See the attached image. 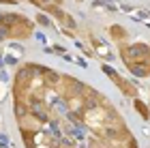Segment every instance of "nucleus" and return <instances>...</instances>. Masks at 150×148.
Masks as SVG:
<instances>
[{
	"mask_svg": "<svg viewBox=\"0 0 150 148\" xmlns=\"http://www.w3.org/2000/svg\"><path fill=\"white\" fill-rule=\"evenodd\" d=\"M120 56L125 60L127 69L135 73L139 77L150 75V47L144 43H135V45H122Z\"/></svg>",
	"mask_w": 150,
	"mask_h": 148,
	"instance_id": "f257e3e1",
	"label": "nucleus"
},
{
	"mask_svg": "<svg viewBox=\"0 0 150 148\" xmlns=\"http://www.w3.org/2000/svg\"><path fill=\"white\" fill-rule=\"evenodd\" d=\"M110 35H112V39H114V41H125V39H127V30L125 28H122V26H118V24H114L112 26V28H110Z\"/></svg>",
	"mask_w": 150,
	"mask_h": 148,
	"instance_id": "7ed1b4c3",
	"label": "nucleus"
},
{
	"mask_svg": "<svg viewBox=\"0 0 150 148\" xmlns=\"http://www.w3.org/2000/svg\"><path fill=\"white\" fill-rule=\"evenodd\" d=\"M37 22H39V24H43V26H50V19H47L45 15H41V13H39V17H37Z\"/></svg>",
	"mask_w": 150,
	"mask_h": 148,
	"instance_id": "39448f33",
	"label": "nucleus"
},
{
	"mask_svg": "<svg viewBox=\"0 0 150 148\" xmlns=\"http://www.w3.org/2000/svg\"><path fill=\"white\" fill-rule=\"evenodd\" d=\"M103 71L107 73V75H110V79H112V82H114L116 86H118V88H120L122 92H125L127 97H133V99L137 97V88H135L133 84H129L127 79H122V77L118 75V73L114 71V69H110V67H103Z\"/></svg>",
	"mask_w": 150,
	"mask_h": 148,
	"instance_id": "f03ea898",
	"label": "nucleus"
},
{
	"mask_svg": "<svg viewBox=\"0 0 150 148\" xmlns=\"http://www.w3.org/2000/svg\"><path fill=\"white\" fill-rule=\"evenodd\" d=\"M133 103H135V110H137V114H139V116L150 118V110H148V105H146V103H142V101H139L137 97H135V101H133Z\"/></svg>",
	"mask_w": 150,
	"mask_h": 148,
	"instance_id": "20e7f679",
	"label": "nucleus"
}]
</instances>
